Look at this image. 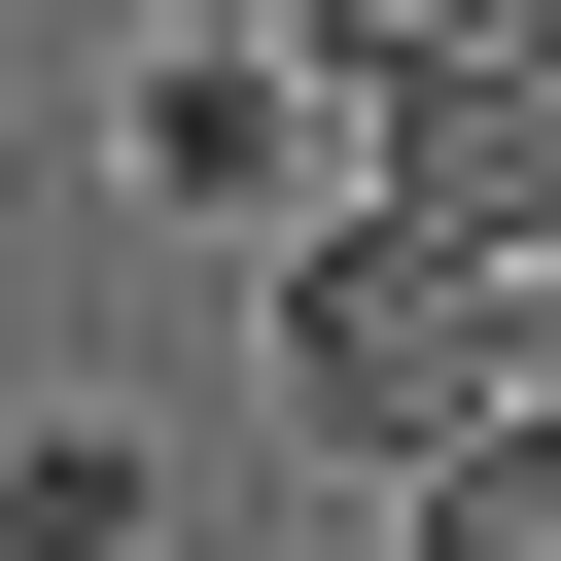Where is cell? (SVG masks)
Masks as SVG:
<instances>
[{
  "label": "cell",
  "mask_w": 561,
  "mask_h": 561,
  "mask_svg": "<svg viewBox=\"0 0 561 561\" xmlns=\"http://www.w3.org/2000/svg\"><path fill=\"white\" fill-rule=\"evenodd\" d=\"M491 386H526V316H491L456 245H386V210H280V421H316L351 491H386L421 421H491Z\"/></svg>",
  "instance_id": "6da1fadb"
},
{
  "label": "cell",
  "mask_w": 561,
  "mask_h": 561,
  "mask_svg": "<svg viewBox=\"0 0 561 561\" xmlns=\"http://www.w3.org/2000/svg\"><path fill=\"white\" fill-rule=\"evenodd\" d=\"M491 70H526V105H561V0H491Z\"/></svg>",
  "instance_id": "52a82bcc"
},
{
  "label": "cell",
  "mask_w": 561,
  "mask_h": 561,
  "mask_svg": "<svg viewBox=\"0 0 561 561\" xmlns=\"http://www.w3.org/2000/svg\"><path fill=\"white\" fill-rule=\"evenodd\" d=\"M140 175H175V210H316V175H351V70H280V35H175V70H140Z\"/></svg>",
  "instance_id": "3957f363"
},
{
  "label": "cell",
  "mask_w": 561,
  "mask_h": 561,
  "mask_svg": "<svg viewBox=\"0 0 561 561\" xmlns=\"http://www.w3.org/2000/svg\"><path fill=\"white\" fill-rule=\"evenodd\" d=\"M351 210L456 245V280H526V245H561V105H526L491 35H421V70H351Z\"/></svg>",
  "instance_id": "7a4b0ae2"
},
{
  "label": "cell",
  "mask_w": 561,
  "mask_h": 561,
  "mask_svg": "<svg viewBox=\"0 0 561 561\" xmlns=\"http://www.w3.org/2000/svg\"><path fill=\"white\" fill-rule=\"evenodd\" d=\"M0 561H175V456L140 421H0Z\"/></svg>",
  "instance_id": "5b68a950"
},
{
  "label": "cell",
  "mask_w": 561,
  "mask_h": 561,
  "mask_svg": "<svg viewBox=\"0 0 561 561\" xmlns=\"http://www.w3.org/2000/svg\"><path fill=\"white\" fill-rule=\"evenodd\" d=\"M280 70H421V35H491V0H245Z\"/></svg>",
  "instance_id": "8992f818"
},
{
  "label": "cell",
  "mask_w": 561,
  "mask_h": 561,
  "mask_svg": "<svg viewBox=\"0 0 561 561\" xmlns=\"http://www.w3.org/2000/svg\"><path fill=\"white\" fill-rule=\"evenodd\" d=\"M386 561H561V386L421 421V456H386Z\"/></svg>",
  "instance_id": "277c9868"
}]
</instances>
